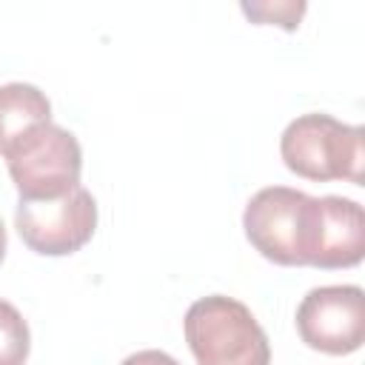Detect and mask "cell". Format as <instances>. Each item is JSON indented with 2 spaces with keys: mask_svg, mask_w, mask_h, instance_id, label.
<instances>
[{
  "mask_svg": "<svg viewBox=\"0 0 365 365\" xmlns=\"http://www.w3.org/2000/svg\"><path fill=\"white\" fill-rule=\"evenodd\" d=\"M182 331L197 365H271L268 334L234 297H200L188 305Z\"/></svg>",
  "mask_w": 365,
  "mask_h": 365,
  "instance_id": "6da1fadb",
  "label": "cell"
},
{
  "mask_svg": "<svg viewBox=\"0 0 365 365\" xmlns=\"http://www.w3.org/2000/svg\"><path fill=\"white\" fill-rule=\"evenodd\" d=\"M279 154L291 174L314 182L348 180L362 185V128L331 114L311 111L291 120L279 137Z\"/></svg>",
  "mask_w": 365,
  "mask_h": 365,
  "instance_id": "7a4b0ae2",
  "label": "cell"
},
{
  "mask_svg": "<svg viewBox=\"0 0 365 365\" xmlns=\"http://www.w3.org/2000/svg\"><path fill=\"white\" fill-rule=\"evenodd\" d=\"M3 160L20 200H57L80 185V143L57 123L31 128L3 154Z\"/></svg>",
  "mask_w": 365,
  "mask_h": 365,
  "instance_id": "3957f363",
  "label": "cell"
},
{
  "mask_svg": "<svg viewBox=\"0 0 365 365\" xmlns=\"http://www.w3.org/2000/svg\"><path fill=\"white\" fill-rule=\"evenodd\" d=\"M308 205L311 197L305 191L288 185L259 188L242 214V228L254 251L274 265H305Z\"/></svg>",
  "mask_w": 365,
  "mask_h": 365,
  "instance_id": "277c9868",
  "label": "cell"
},
{
  "mask_svg": "<svg viewBox=\"0 0 365 365\" xmlns=\"http://www.w3.org/2000/svg\"><path fill=\"white\" fill-rule=\"evenodd\" d=\"M14 228L29 251L43 257H68L97 231V200L77 185L57 200H20Z\"/></svg>",
  "mask_w": 365,
  "mask_h": 365,
  "instance_id": "5b68a950",
  "label": "cell"
},
{
  "mask_svg": "<svg viewBox=\"0 0 365 365\" xmlns=\"http://www.w3.org/2000/svg\"><path fill=\"white\" fill-rule=\"evenodd\" d=\"M299 339L322 354L345 356L365 342V294L359 285L311 288L297 305Z\"/></svg>",
  "mask_w": 365,
  "mask_h": 365,
  "instance_id": "8992f818",
  "label": "cell"
},
{
  "mask_svg": "<svg viewBox=\"0 0 365 365\" xmlns=\"http://www.w3.org/2000/svg\"><path fill=\"white\" fill-rule=\"evenodd\" d=\"M365 257V211L348 197H311L305 265L334 271L354 268Z\"/></svg>",
  "mask_w": 365,
  "mask_h": 365,
  "instance_id": "52a82bcc",
  "label": "cell"
},
{
  "mask_svg": "<svg viewBox=\"0 0 365 365\" xmlns=\"http://www.w3.org/2000/svg\"><path fill=\"white\" fill-rule=\"evenodd\" d=\"M51 123L48 97L31 83L0 86V157L31 128Z\"/></svg>",
  "mask_w": 365,
  "mask_h": 365,
  "instance_id": "ba28073f",
  "label": "cell"
},
{
  "mask_svg": "<svg viewBox=\"0 0 365 365\" xmlns=\"http://www.w3.org/2000/svg\"><path fill=\"white\" fill-rule=\"evenodd\" d=\"M31 348V334L23 314L0 299V365H26Z\"/></svg>",
  "mask_w": 365,
  "mask_h": 365,
  "instance_id": "9c48e42d",
  "label": "cell"
},
{
  "mask_svg": "<svg viewBox=\"0 0 365 365\" xmlns=\"http://www.w3.org/2000/svg\"><path fill=\"white\" fill-rule=\"evenodd\" d=\"M240 9L257 26H279L285 31H294L308 6L302 0H297V3L294 0H282V3H242Z\"/></svg>",
  "mask_w": 365,
  "mask_h": 365,
  "instance_id": "30bf717a",
  "label": "cell"
},
{
  "mask_svg": "<svg viewBox=\"0 0 365 365\" xmlns=\"http://www.w3.org/2000/svg\"><path fill=\"white\" fill-rule=\"evenodd\" d=\"M120 365H180L171 354L165 351H157V348H145V351H137L131 356H125Z\"/></svg>",
  "mask_w": 365,
  "mask_h": 365,
  "instance_id": "8fae6325",
  "label": "cell"
},
{
  "mask_svg": "<svg viewBox=\"0 0 365 365\" xmlns=\"http://www.w3.org/2000/svg\"><path fill=\"white\" fill-rule=\"evenodd\" d=\"M6 257V228H3V220H0V262Z\"/></svg>",
  "mask_w": 365,
  "mask_h": 365,
  "instance_id": "7c38bea8",
  "label": "cell"
}]
</instances>
